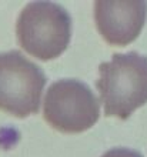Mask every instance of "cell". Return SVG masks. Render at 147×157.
I'll list each match as a JSON object with an SVG mask.
<instances>
[{"mask_svg":"<svg viewBox=\"0 0 147 157\" xmlns=\"http://www.w3.org/2000/svg\"><path fill=\"white\" fill-rule=\"evenodd\" d=\"M107 117L127 120L147 103V56L137 52L116 53L99 66L96 82Z\"/></svg>","mask_w":147,"mask_h":157,"instance_id":"obj_1","label":"cell"},{"mask_svg":"<svg viewBox=\"0 0 147 157\" xmlns=\"http://www.w3.org/2000/svg\"><path fill=\"white\" fill-rule=\"evenodd\" d=\"M102 157H143V154L131 149L126 147H117V149H111L103 154Z\"/></svg>","mask_w":147,"mask_h":157,"instance_id":"obj_6","label":"cell"},{"mask_svg":"<svg viewBox=\"0 0 147 157\" xmlns=\"http://www.w3.org/2000/svg\"><path fill=\"white\" fill-rule=\"evenodd\" d=\"M20 46L40 60L59 57L70 43L72 17L53 2H32L20 12L16 23Z\"/></svg>","mask_w":147,"mask_h":157,"instance_id":"obj_2","label":"cell"},{"mask_svg":"<svg viewBox=\"0 0 147 157\" xmlns=\"http://www.w3.org/2000/svg\"><path fill=\"white\" fill-rule=\"evenodd\" d=\"M147 17L143 0H99L94 20L102 37L113 46H127L139 37Z\"/></svg>","mask_w":147,"mask_h":157,"instance_id":"obj_5","label":"cell"},{"mask_svg":"<svg viewBox=\"0 0 147 157\" xmlns=\"http://www.w3.org/2000/svg\"><path fill=\"white\" fill-rule=\"evenodd\" d=\"M43 116L52 127L61 133H82L97 123L100 103L86 83L63 78L47 89Z\"/></svg>","mask_w":147,"mask_h":157,"instance_id":"obj_3","label":"cell"},{"mask_svg":"<svg viewBox=\"0 0 147 157\" xmlns=\"http://www.w3.org/2000/svg\"><path fill=\"white\" fill-rule=\"evenodd\" d=\"M46 86V76L20 52L0 53V110L12 116L36 114Z\"/></svg>","mask_w":147,"mask_h":157,"instance_id":"obj_4","label":"cell"}]
</instances>
